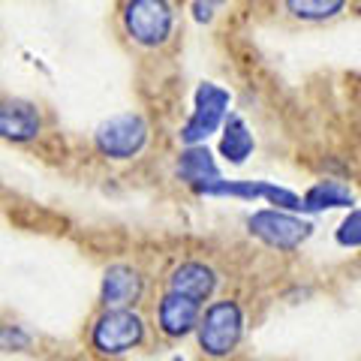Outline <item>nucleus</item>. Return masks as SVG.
I'll return each instance as SVG.
<instances>
[{"mask_svg": "<svg viewBox=\"0 0 361 361\" xmlns=\"http://www.w3.org/2000/svg\"><path fill=\"white\" fill-rule=\"evenodd\" d=\"M148 337V322L135 307H103L87 331V346L97 358H123Z\"/></svg>", "mask_w": 361, "mask_h": 361, "instance_id": "nucleus-1", "label": "nucleus"}, {"mask_svg": "<svg viewBox=\"0 0 361 361\" xmlns=\"http://www.w3.org/2000/svg\"><path fill=\"white\" fill-rule=\"evenodd\" d=\"M244 307L235 298H220L211 301L202 310V319L196 325V343L202 349V355H208L214 361L235 355V349L244 341Z\"/></svg>", "mask_w": 361, "mask_h": 361, "instance_id": "nucleus-2", "label": "nucleus"}, {"mask_svg": "<svg viewBox=\"0 0 361 361\" xmlns=\"http://www.w3.org/2000/svg\"><path fill=\"white\" fill-rule=\"evenodd\" d=\"M121 27L139 49H163L175 33V6L169 0H123Z\"/></svg>", "mask_w": 361, "mask_h": 361, "instance_id": "nucleus-3", "label": "nucleus"}, {"mask_svg": "<svg viewBox=\"0 0 361 361\" xmlns=\"http://www.w3.org/2000/svg\"><path fill=\"white\" fill-rule=\"evenodd\" d=\"M247 232H250L256 241L271 247V250L292 253V250H298L301 244L310 241L313 223L295 211L262 208V211H253L250 217H247Z\"/></svg>", "mask_w": 361, "mask_h": 361, "instance_id": "nucleus-4", "label": "nucleus"}, {"mask_svg": "<svg viewBox=\"0 0 361 361\" xmlns=\"http://www.w3.org/2000/svg\"><path fill=\"white\" fill-rule=\"evenodd\" d=\"M232 94L217 82H199L193 90V111H190L187 123L180 127L178 139L184 145H205L214 133L223 130L226 118L232 115Z\"/></svg>", "mask_w": 361, "mask_h": 361, "instance_id": "nucleus-5", "label": "nucleus"}, {"mask_svg": "<svg viewBox=\"0 0 361 361\" xmlns=\"http://www.w3.org/2000/svg\"><path fill=\"white\" fill-rule=\"evenodd\" d=\"M148 139H151V127L139 111H123V115L109 118L94 130V148L106 160H118V163L139 157L148 148Z\"/></svg>", "mask_w": 361, "mask_h": 361, "instance_id": "nucleus-6", "label": "nucleus"}, {"mask_svg": "<svg viewBox=\"0 0 361 361\" xmlns=\"http://www.w3.org/2000/svg\"><path fill=\"white\" fill-rule=\"evenodd\" d=\"M202 196L208 199H238V202H268L283 211H301V196L289 187L271 184V180H214Z\"/></svg>", "mask_w": 361, "mask_h": 361, "instance_id": "nucleus-7", "label": "nucleus"}, {"mask_svg": "<svg viewBox=\"0 0 361 361\" xmlns=\"http://www.w3.org/2000/svg\"><path fill=\"white\" fill-rule=\"evenodd\" d=\"M42 135V111L21 97H0V139L9 145H30Z\"/></svg>", "mask_w": 361, "mask_h": 361, "instance_id": "nucleus-8", "label": "nucleus"}, {"mask_svg": "<svg viewBox=\"0 0 361 361\" xmlns=\"http://www.w3.org/2000/svg\"><path fill=\"white\" fill-rule=\"evenodd\" d=\"M145 289H148V280H145L142 268L115 262L103 271V280H99V304L103 307H135Z\"/></svg>", "mask_w": 361, "mask_h": 361, "instance_id": "nucleus-9", "label": "nucleus"}, {"mask_svg": "<svg viewBox=\"0 0 361 361\" xmlns=\"http://www.w3.org/2000/svg\"><path fill=\"white\" fill-rule=\"evenodd\" d=\"M205 304H199L178 292H163V298L157 301V329L169 341H184V337L196 334V325L202 319Z\"/></svg>", "mask_w": 361, "mask_h": 361, "instance_id": "nucleus-10", "label": "nucleus"}, {"mask_svg": "<svg viewBox=\"0 0 361 361\" xmlns=\"http://www.w3.org/2000/svg\"><path fill=\"white\" fill-rule=\"evenodd\" d=\"M217 271H214L208 262H199V259H187V262H178L166 277V289L178 292V295H187L199 304H205L214 298L217 292Z\"/></svg>", "mask_w": 361, "mask_h": 361, "instance_id": "nucleus-11", "label": "nucleus"}, {"mask_svg": "<svg viewBox=\"0 0 361 361\" xmlns=\"http://www.w3.org/2000/svg\"><path fill=\"white\" fill-rule=\"evenodd\" d=\"M175 175L199 196L205 193L214 180L223 178L208 145H184V151L178 154V163H175Z\"/></svg>", "mask_w": 361, "mask_h": 361, "instance_id": "nucleus-12", "label": "nucleus"}, {"mask_svg": "<svg viewBox=\"0 0 361 361\" xmlns=\"http://www.w3.org/2000/svg\"><path fill=\"white\" fill-rule=\"evenodd\" d=\"M341 208H355V193L343 180L325 178L301 196V214H319V211H341Z\"/></svg>", "mask_w": 361, "mask_h": 361, "instance_id": "nucleus-13", "label": "nucleus"}, {"mask_svg": "<svg viewBox=\"0 0 361 361\" xmlns=\"http://www.w3.org/2000/svg\"><path fill=\"white\" fill-rule=\"evenodd\" d=\"M256 151V139L241 115H229L220 130V157L229 166H244L247 157Z\"/></svg>", "mask_w": 361, "mask_h": 361, "instance_id": "nucleus-14", "label": "nucleus"}, {"mask_svg": "<svg viewBox=\"0 0 361 361\" xmlns=\"http://www.w3.org/2000/svg\"><path fill=\"white\" fill-rule=\"evenodd\" d=\"M286 13L307 25H319V21H331L346 9V0H283Z\"/></svg>", "mask_w": 361, "mask_h": 361, "instance_id": "nucleus-15", "label": "nucleus"}, {"mask_svg": "<svg viewBox=\"0 0 361 361\" xmlns=\"http://www.w3.org/2000/svg\"><path fill=\"white\" fill-rule=\"evenodd\" d=\"M334 241L346 247V250H358L361 247V208H349V214L337 226Z\"/></svg>", "mask_w": 361, "mask_h": 361, "instance_id": "nucleus-16", "label": "nucleus"}, {"mask_svg": "<svg viewBox=\"0 0 361 361\" xmlns=\"http://www.w3.org/2000/svg\"><path fill=\"white\" fill-rule=\"evenodd\" d=\"M30 343L33 337L21 325L0 322V353H25V349H30Z\"/></svg>", "mask_w": 361, "mask_h": 361, "instance_id": "nucleus-17", "label": "nucleus"}, {"mask_svg": "<svg viewBox=\"0 0 361 361\" xmlns=\"http://www.w3.org/2000/svg\"><path fill=\"white\" fill-rule=\"evenodd\" d=\"M220 6H226V0H193V18L199 25H211L214 16L220 13Z\"/></svg>", "mask_w": 361, "mask_h": 361, "instance_id": "nucleus-18", "label": "nucleus"}, {"mask_svg": "<svg viewBox=\"0 0 361 361\" xmlns=\"http://www.w3.org/2000/svg\"><path fill=\"white\" fill-rule=\"evenodd\" d=\"M172 361H184V355H172Z\"/></svg>", "mask_w": 361, "mask_h": 361, "instance_id": "nucleus-19", "label": "nucleus"}]
</instances>
